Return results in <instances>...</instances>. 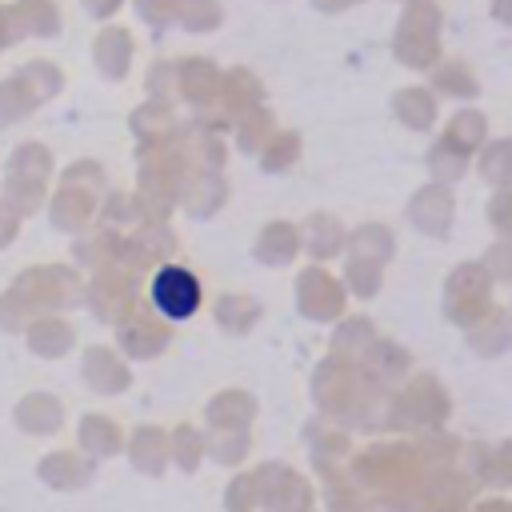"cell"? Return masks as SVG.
<instances>
[{"label":"cell","mask_w":512,"mask_h":512,"mask_svg":"<svg viewBox=\"0 0 512 512\" xmlns=\"http://www.w3.org/2000/svg\"><path fill=\"white\" fill-rule=\"evenodd\" d=\"M152 304H156L168 320L192 316V312L200 308V284H196V276H192L188 268H176V264L160 268V272L152 276Z\"/></svg>","instance_id":"cell-1"}]
</instances>
